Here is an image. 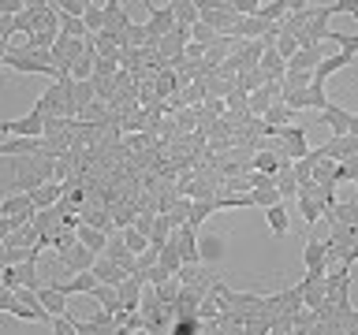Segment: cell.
Instances as JSON below:
<instances>
[{
  "instance_id": "e575fe53",
  "label": "cell",
  "mask_w": 358,
  "mask_h": 335,
  "mask_svg": "<svg viewBox=\"0 0 358 335\" xmlns=\"http://www.w3.org/2000/svg\"><path fill=\"white\" fill-rule=\"evenodd\" d=\"M83 22H86L90 38H94V34H101V30H105V8H101V4H90L86 15H83Z\"/></svg>"
},
{
  "instance_id": "8992f818",
  "label": "cell",
  "mask_w": 358,
  "mask_h": 335,
  "mask_svg": "<svg viewBox=\"0 0 358 335\" xmlns=\"http://www.w3.org/2000/svg\"><path fill=\"white\" fill-rule=\"evenodd\" d=\"M351 64H355L351 52H329L317 67H313V86H324V82H329V75L343 71V67H351Z\"/></svg>"
},
{
  "instance_id": "44dd1931",
  "label": "cell",
  "mask_w": 358,
  "mask_h": 335,
  "mask_svg": "<svg viewBox=\"0 0 358 335\" xmlns=\"http://www.w3.org/2000/svg\"><path fill=\"white\" fill-rule=\"evenodd\" d=\"M38 302L45 306V313H49V317H64V313H67V298H64L56 287H41V290H38Z\"/></svg>"
},
{
  "instance_id": "836d02e7",
  "label": "cell",
  "mask_w": 358,
  "mask_h": 335,
  "mask_svg": "<svg viewBox=\"0 0 358 335\" xmlns=\"http://www.w3.org/2000/svg\"><path fill=\"white\" fill-rule=\"evenodd\" d=\"M217 38H220V34L213 30V27H206L201 19L194 22V27H190V41H198L201 49H209V45H217Z\"/></svg>"
},
{
  "instance_id": "9a60e30c",
  "label": "cell",
  "mask_w": 358,
  "mask_h": 335,
  "mask_svg": "<svg viewBox=\"0 0 358 335\" xmlns=\"http://www.w3.org/2000/svg\"><path fill=\"white\" fill-rule=\"evenodd\" d=\"M257 71L265 75V82H284L287 64L276 56V49H265V52H262V64H257Z\"/></svg>"
},
{
  "instance_id": "277c9868",
  "label": "cell",
  "mask_w": 358,
  "mask_h": 335,
  "mask_svg": "<svg viewBox=\"0 0 358 335\" xmlns=\"http://www.w3.org/2000/svg\"><path fill=\"white\" fill-rule=\"evenodd\" d=\"M145 8H150L145 30H150V38H153V41H161L164 34H172V30H176V11H172V4H145Z\"/></svg>"
},
{
  "instance_id": "60d3db41",
  "label": "cell",
  "mask_w": 358,
  "mask_h": 335,
  "mask_svg": "<svg viewBox=\"0 0 358 335\" xmlns=\"http://www.w3.org/2000/svg\"><path fill=\"white\" fill-rule=\"evenodd\" d=\"M49 328H52V335H75V328H71V320H67V317H52Z\"/></svg>"
},
{
  "instance_id": "f546056e",
  "label": "cell",
  "mask_w": 358,
  "mask_h": 335,
  "mask_svg": "<svg viewBox=\"0 0 358 335\" xmlns=\"http://www.w3.org/2000/svg\"><path fill=\"white\" fill-rule=\"evenodd\" d=\"M38 30H41V19L34 15L30 8H27V11H19V15H15V38H19V34H22V38H34Z\"/></svg>"
},
{
  "instance_id": "484cf974",
  "label": "cell",
  "mask_w": 358,
  "mask_h": 335,
  "mask_svg": "<svg viewBox=\"0 0 358 335\" xmlns=\"http://www.w3.org/2000/svg\"><path fill=\"white\" fill-rule=\"evenodd\" d=\"M172 11H176V22H179V27H194V22H198V4H194V0H172Z\"/></svg>"
},
{
  "instance_id": "d4e9b609",
  "label": "cell",
  "mask_w": 358,
  "mask_h": 335,
  "mask_svg": "<svg viewBox=\"0 0 358 335\" xmlns=\"http://www.w3.org/2000/svg\"><path fill=\"white\" fill-rule=\"evenodd\" d=\"M157 265H161L168 276H176L179 268H183V257H179V246H176V239H168V246L161 250V257H157Z\"/></svg>"
},
{
  "instance_id": "7402d4cb",
  "label": "cell",
  "mask_w": 358,
  "mask_h": 335,
  "mask_svg": "<svg viewBox=\"0 0 358 335\" xmlns=\"http://www.w3.org/2000/svg\"><path fill=\"white\" fill-rule=\"evenodd\" d=\"M265 220H268V231L276 234V239H284V234L291 231V220H287V205L280 201V205L273 209H265Z\"/></svg>"
},
{
  "instance_id": "7c38bea8",
  "label": "cell",
  "mask_w": 358,
  "mask_h": 335,
  "mask_svg": "<svg viewBox=\"0 0 358 335\" xmlns=\"http://www.w3.org/2000/svg\"><path fill=\"white\" fill-rule=\"evenodd\" d=\"M321 123L332 131V138H347V123H351V112L340 108V105H332V100H329V108L321 112Z\"/></svg>"
},
{
  "instance_id": "3957f363",
  "label": "cell",
  "mask_w": 358,
  "mask_h": 335,
  "mask_svg": "<svg viewBox=\"0 0 358 335\" xmlns=\"http://www.w3.org/2000/svg\"><path fill=\"white\" fill-rule=\"evenodd\" d=\"M284 94V82H265L262 89H254L250 97H246V112H250V119H265V112L280 100Z\"/></svg>"
},
{
  "instance_id": "f35d334b",
  "label": "cell",
  "mask_w": 358,
  "mask_h": 335,
  "mask_svg": "<svg viewBox=\"0 0 358 335\" xmlns=\"http://www.w3.org/2000/svg\"><path fill=\"white\" fill-rule=\"evenodd\" d=\"M332 172H336V161H317L313 172H310V179L313 183H332Z\"/></svg>"
},
{
  "instance_id": "ac0fdd59",
  "label": "cell",
  "mask_w": 358,
  "mask_h": 335,
  "mask_svg": "<svg viewBox=\"0 0 358 335\" xmlns=\"http://www.w3.org/2000/svg\"><path fill=\"white\" fill-rule=\"evenodd\" d=\"M94 287H97V276H94V272H75V276L60 287V295H64V298H71V295H94Z\"/></svg>"
},
{
  "instance_id": "e0dca14e",
  "label": "cell",
  "mask_w": 358,
  "mask_h": 335,
  "mask_svg": "<svg viewBox=\"0 0 358 335\" xmlns=\"http://www.w3.org/2000/svg\"><path fill=\"white\" fill-rule=\"evenodd\" d=\"M75 234H78V242H83L90 253H97V257L105 253V246H108V239H112V234L97 231V228H86V223H78V231H75Z\"/></svg>"
},
{
  "instance_id": "5b68a950",
  "label": "cell",
  "mask_w": 358,
  "mask_h": 335,
  "mask_svg": "<svg viewBox=\"0 0 358 335\" xmlns=\"http://www.w3.org/2000/svg\"><path fill=\"white\" fill-rule=\"evenodd\" d=\"M56 261H60L67 272H90V268H94V261H97V253H90L83 242H75L71 250H64V253H56Z\"/></svg>"
},
{
  "instance_id": "ee69618b",
  "label": "cell",
  "mask_w": 358,
  "mask_h": 335,
  "mask_svg": "<svg viewBox=\"0 0 358 335\" xmlns=\"http://www.w3.org/2000/svg\"><path fill=\"white\" fill-rule=\"evenodd\" d=\"M351 186H355V198H358V179H355V183H351Z\"/></svg>"
},
{
  "instance_id": "f1b7e54d",
  "label": "cell",
  "mask_w": 358,
  "mask_h": 335,
  "mask_svg": "<svg viewBox=\"0 0 358 335\" xmlns=\"http://www.w3.org/2000/svg\"><path fill=\"white\" fill-rule=\"evenodd\" d=\"M250 172H262V175H273L276 179V172H280V156L276 153H268V149H262L250 161Z\"/></svg>"
},
{
  "instance_id": "4fadbf2b",
  "label": "cell",
  "mask_w": 358,
  "mask_h": 335,
  "mask_svg": "<svg viewBox=\"0 0 358 335\" xmlns=\"http://www.w3.org/2000/svg\"><path fill=\"white\" fill-rule=\"evenodd\" d=\"M90 272H94V276H97V283H105V287H120L123 279H127V272H123L116 261H108V257H97Z\"/></svg>"
},
{
  "instance_id": "30bf717a",
  "label": "cell",
  "mask_w": 358,
  "mask_h": 335,
  "mask_svg": "<svg viewBox=\"0 0 358 335\" xmlns=\"http://www.w3.org/2000/svg\"><path fill=\"white\" fill-rule=\"evenodd\" d=\"M45 153V138H8L0 142V156H38Z\"/></svg>"
},
{
  "instance_id": "b9f144b4",
  "label": "cell",
  "mask_w": 358,
  "mask_h": 335,
  "mask_svg": "<svg viewBox=\"0 0 358 335\" xmlns=\"http://www.w3.org/2000/svg\"><path fill=\"white\" fill-rule=\"evenodd\" d=\"M157 257H161V250H153V246H150V250H145V253L138 257V272H145V268H153V265H157Z\"/></svg>"
},
{
  "instance_id": "4dcf8cb0",
  "label": "cell",
  "mask_w": 358,
  "mask_h": 335,
  "mask_svg": "<svg viewBox=\"0 0 358 335\" xmlns=\"http://www.w3.org/2000/svg\"><path fill=\"white\" fill-rule=\"evenodd\" d=\"M284 15H287V0H268V4L257 8V19L268 22V27H273V22H280Z\"/></svg>"
},
{
  "instance_id": "ab89813d",
  "label": "cell",
  "mask_w": 358,
  "mask_h": 335,
  "mask_svg": "<svg viewBox=\"0 0 358 335\" xmlns=\"http://www.w3.org/2000/svg\"><path fill=\"white\" fill-rule=\"evenodd\" d=\"M11 38H15V19H11V15H4V19H0V45L8 49V45H11Z\"/></svg>"
},
{
  "instance_id": "7a4b0ae2",
  "label": "cell",
  "mask_w": 358,
  "mask_h": 335,
  "mask_svg": "<svg viewBox=\"0 0 358 335\" xmlns=\"http://www.w3.org/2000/svg\"><path fill=\"white\" fill-rule=\"evenodd\" d=\"M45 134V116L41 112H27L22 119H4L0 123V138H41Z\"/></svg>"
},
{
  "instance_id": "cb8c5ba5",
  "label": "cell",
  "mask_w": 358,
  "mask_h": 335,
  "mask_svg": "<svg viewBox=\"0 0 358 335\" xmlns=\"http://www.w3.org/2000/svg\"><path fill=\"white\" fill-rule=\"evenodd\" d=\"M90 298H94V302H97V306L105 309V313H120V309H123V306H120V295H116V287H105V283H97V287H94V295H90Z\"/></svg>"
},
{
  "instance_id": "2e32d148",
  "label": "cell",
  "mask_w": 358,
  "mask_h": 335,
  "mask_svg": "<svg viewBox=\"0 0 358 335\" xmlns=\"http://www.w3.org/2000/svg\"><path fill=\"white\" fill-rule=\"evenodd\" d=\"M78 220H83L86 228L105 231V234H112V228H116V220H112V212H108V209H90V205H83V212H78Z\"/></svg>"
},
{
  "instance_id": "83f0119b",
  "label": "cell",
  "mask_w": 358,
  "mask_h": 335,
  "mask_svg": "<svg viewBox=\"0 0 358 335\" xmlns=\"http://www.w3.org/2000/svg\"><path fill=\"white\" fill-rule=\"evenodd\" d=\"M250 198H254V209H273V205H280V190H276V179H273V186H262V190H250Z\"/></svg>"
},
{
  "instance_id": "5bb4252c",
  "label": "cell",
  "mask_w": 358,
  "mask_h": 335,
  "mask_svg": "<svg viewBox=\"0 0 358 335\" xmlns=\"http://www.w3.org/2000/svg\"><path fill=\"white\" fill-rule=\"evenodd\" d=\"M64 198H67L64 183H45V186H38V190H34V194H30L34 209H52V205H60Z\"/></svg>"
},
{
  "instance_id": "ba28073f",
  "label": "cell",
  "mask_w": 358,
  "mask_h": 335,
  "mask_svg": "<svg viewBox=\"0 0 358 335\" xmlns=\"http://www.w3.org/2000/svg\"><path fill=\"white\" fill-rule=\"evenodd\" d=\"M105 8V34H112V38H120L123 30L131 27V15H127V4H120V0H108Z\"/></svg>"
},
{
  "instance_id": "6da1fadb",
  "label": "cell",
  "mask_w": 358,
  "mask_h": 335,
  "mask_svg": "<svg viewBox=\"0 0 358 335\" xmlns=\"http://www.w3.org/2000/svg\"><path fill=\"white\" fill-rule=\"evenodd\" d=\"M198 4V19L213 27L220 38H228L235 30V11H231V0H194Z\"/></svg>"
},
{
  "instance_id": "8d00e7d4",
  "label": "cell",
  "mask_w": 358,
  "mask_h": 335,
  "mask_svg": "<svg viewBox=\"0 0 358 335\" xmlns=\"http://www.w3.org/2000/svg\"><path fill=\"white\" fill-rule=\"evenodd\" d=\"M324 38L340 45V52H351V56H358V34H324Z\"/></svg>"
},
{
  "instance_id": "4316f807",
  "label": "cell",
  "mask_w": 358,
  "mask_h": 335,
  "mask_svg": "<svg viewBox=\"0 0 358 335\" xmlns=\"http://www.w3.org/2000/svg\"><path fill=\"white\" fill-rule=\"evenodd\" d=\"M213 212H220V205H217V198H206V201H194V209H190V228H201Z\"/></svg>"
},
{
  "instance_id": "52a82bcc",
  "label": "cell",
  "mask_w": 358,
  "mask_h": 335,
  "mask_svg": "<svg viewBox=\"0 0 358 335\" xmlns=\"http://www.w3.org/2000/svg\"><path fill=\"white\" fill-rule=\"evenodd\" d=\"M142 290H145V283H142V276L134 272V276H127L123 283L116 287V295H120V306L127 309V313H138V306H142Z\"/></svg>"
},
{
  "instance_id": "d6986e66",
  "label": "cell",
  "mask_w": 358,
  "mask_h": 335,
  "mask_svg": "<svg viewBox=\"0 0 358 335\" xmlns=\"http://www.w3.org/2000/svg\"><path fill=\"white\" fill-rule=\"evenodd\" d=\"M295 119H299V112H291L287 105H280V100H276V105L265 112L262 123H265V127H273V131H280V127H295Z\"/></svg>"
},
{
  "instance_id": "603a6c76",
  "label": "cell",
  "mask_w": 358,
  "mask_h": 335,
  "mask_svg": "<svg viewBox=\"0 0 358 335\" xmlns=\"http://www.w3.org/2000/svg\"><path fill=\"white\" fill-rule=\"evenodd\" d=\"M0 212H4V216H19V212H38V209H34L30 194H8L0 201Z\"/></svg>"
},
{
  "instance_id": "7bdbcfd3",
  "label": "cell",
  "mask_w": 358,
  "mask_h": 335,
  "mask_svg": "<svg viewBox=\"0 0 358 335\" xmlns=\"http://www.w3.org/2000/svg\"><path fill=\"white\" fill-rule=\"evenodd\" d=\"M347 134H351V138H358V112H351V123H347Z\"/></svg>"
},
{
  "instance_id": "74e56055",
  "label": "cell",
  "mask_w": 358,
  "mask_h": 335,
  "mask_svg": "<svg viewBox=\"0 0 358 335\" xmlns=\"http://www.w3.org/2000/svg\"><path fill=\"white\" fill-rule=\"evenodd\" d=\"M64 317L71 320V328H75V335H105V332H101V328H97L94 320H86V317H71V313H64Z\"/></svg>"
},
{
  "instance_id": "1f68e13d",
  "label": "cell",
  "mask_w": 358,
  "mask_h": 335,
  "mask_svg": "<svg viewBox=\"0 0 358 335\" xmlns=\"http://www.w3.org/2000/svg\"><path fill=\"white\" fill-rule=\"evenodd\" d=\"M120 234H123V246H127V250H131L134 257H142L145 250H150V239H145L142 231H134V228H123Z\"/></svg>"
},
{
  "instance_id": "d590c367",
  "label": "cell",
  "mask_w": 358,
  "mask_h": 335,
  "mask_svg": "<svg viewBox=\"0 0 358 335\" xmlns=\"http://www.w3.org/2000/svg\"><path fill=\"white\" fill-rule=\"evenodd\" d=\"M273 49H276V56H280V60H291V56H295L299 52V38H291V34H280V38H276V45H273Z\"/></svg>"
},
{
  "instance_id": "ffe728a7",
  "label": "cell",
  "mask_w": 358,
  "mask_h": 335,
  "mask_svg": "<svg viewBox=\"0 0 358 335\" xmlns=\"http://www.w3.org/2000/svg\"><path fill=\"white\" fill-rule=\"evenodd\" d=\"M172 220H168V212H157L153 216V231H150V246L153 250H164L168 246V239H172Z\"/></svg>"
},
{
  "instance_id": "8fae6325",
  "label": "cell",
  "mask_w": 358,
  "mask_h": 335,
  "mask_svg": "<svg viewBox=\"0 0 358 335\" xmlns=\"http://www.w3.org/2000/svg\"><path fill=\"white\" fill-rule=\"evenodd\" d=\"M324 220H329V228H347V223H358V198L355 201H336L332 209H324Z\"/></svg>"
},
{
  "instance_id": "9c48e42d",
  "label": "cell",
  "mask_w": 358,
  "mask_h": 335,
  "mask_svg": "<svg viewBox=\"0 0 358 335\" xmlns=\"http://www.w3.org/2000/svg\"><path fill=\"white\" fill-rule=\"evenodd\" d=\"M324 56H329V45H313V49H299L295 56L287 60V71H310L313 75V67H317Z\"/></svg>"
},
{
  "instance_id": "d6a6232c",
  "label": "cell",
  "mask_w": 358,
  "mask_h": 335,
  "mask_svg": "<svg viewBox=\"0 0 358 335\" xmlns=\"http://www.w3.org/2000/svg\"><path fill=\"white\" fill-rule=\"evenodd\" d=\"M295 201H299V212H302V220H306V228L324 220V209L317 205V201H310V198H295Z\"/></svg>"
}]
</instances>
